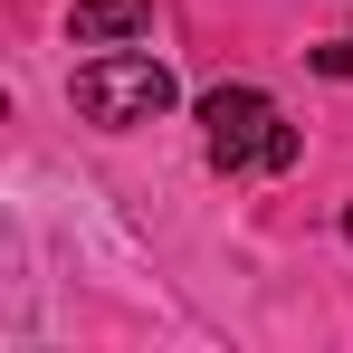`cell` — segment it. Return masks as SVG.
Returning a JSON list of instances; mask_svg holds the SVG:
<instances>
[{
  "label": "cell",
  "instance_id": "3",
  "mask_svg": "<svg viewBox=\"0 0 353 353\" xmlns=\"http://www.w3.org/2000/svg\"><path fill=\"white\" fill-rule=\"evenodd\" d=\"M143 29H153V0H77L67 10L77 48H115V39H143Z\"/></svg>",
  "mask_w": 353,
  "mask_h": 353
},
{
  "label": "cell",
  "instance_id": "1",
  "mask_svg": "<svg viewBox=\"0 0 353 353\" xmlns=\"http://www.w3.org/2000/svg\"><path fill=\"white\" fill-rule=\"evenodd\" d=\"M201 143H210L220 172H287L296 163V124L258 86H210L201 96Z\"/></svg>",
  "mask_w": 353,
  "mask_h": 353
},
{
  "label": "cell",
  "instance_id": "5",
  "mask_svg": "<svg viewBox=\"0 0 353 353\" xmlns=\"http://www.w3.org/2000/svg\"><path fill=\"white\" fill-rule=\"evenodd\" d=\"M344 239H353V210H344Z\"/></svg>",
  "mask_w": 353,
  "mask_h": 353
},
{
  "label": "cell",
  "instance_id": "4",
  "mask_svg": "<svg viewBox=\"0 0 353 353\" xmlns=\"http://www.w3.org/2000/svg\"><path fill=\"white\" fill-rule=\"evenodd\" d=\"M315 67H325V77H353V39H334V48H315Z\"/></svg>",
  "mask_w": 353,
  "mask_h": 353
},
{
  "label": "cell",
  "instance_id": "2",
  "mask_svg": "<svg viewBox=\"0 0 353 353\" xmlns=\"http://www.w3.org/2000/svg\"><path fill=\"white\" fill-rule=\"evenodd\" d=\"M172 67L163 58H96V67H77V115L86 124H153V115H172Z\"/></svg>",
  "mask_w": 353,
  "mask_h": 353
}]
</instances>
